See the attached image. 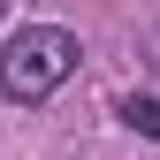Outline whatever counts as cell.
Segmentation results:
<instances>
[{
  "instance_id": "1",
  "label": "cell",
  "mask_w": 160,
  "mask_h": 160,
  "mask_svg": "<svg viewBox=\"0 0 160 160\" xmlns=\"http://www.w3.org/2000/svg\"><path fill=\"white\" fill-rule=\"evenodd\" d=\"M76 69V31L61 23H23L0 46V99H15V107H38V99H53L69 84Z\"/></svg>"
},
{
  "instance_id": "2",
  "label": "cell",
  "mask_w": 160,
  "mask_h": 160,
  "mask_svg": "<svg viewBox=\"0 0 160 160\" xmlns=\"http://www.w3.org/2000/svg\"><path fill=\"white\" fill-rule=\"evenodd\" d=\"M122 122H130L137 137H160V99H152V92H130V99H122Z\"/></svg>"
}]
</instances>
